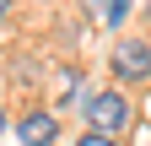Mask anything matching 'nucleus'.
Masks as SVG:
<instances>
[{
    "label": "nucleus",
    "instance_id": "obj_1",
    "mask_svg": "<svg viewBox=\"0 0 151 146\" xmlns=\"http://www.w3.org/2000/svg\"><path fill=\"white\" fill-rule=\"evenodd\" d=\"M129 98L124 92H92L86 103V130H103V135H124L129 130Z\"/></svg>",
    "mask_w": 151,
    "mask_h": 146
},
{
    "label": "nucleus",
    "instance_id": "obj_2",
    "mask_svg": "<svg viewBox=\"0 0 151 146\" xmlns=\"http://www.w3.org/2000/svg\"><path fill=\"white\" fill-rule=\"evenodd\" d=\"M108 65H113L119 81H151V43L146 38H119L113 54H108Z\"/></svg>",
    "mask_w": 151,
    "mask_h": 146
},
{
    "label": "nucleus",
    "instance_id": "obj_3",
    "mask_svg": "<svg viewBox=\"0 0 151 146\" xmlns=\"http://www.w3.org/2000/svg\"><path fill=\"white\" fill-rule=\"evenodd\" d=\"M54 135H60V119L49 108H32V114L16 119V141L22 146H54Z\"/></svg>",
    "mask_w": 151,
    "mask_h": 146
},
{
    "label": "nucleus",
    "instance_id": "obj_4",
    "mask_svg": "<svg viewBox=\"0 0 151 146\" xmlns=\"http://www.w3.org/2000/svg\"><path fill=\"white\" fill-rule=\"evenodd\" d=\"M103 16H108V27H124V16H129V0H108V6H103Z\"/></svg>",
    "mask_w": 151,
    "mask_h": 146
},
{
    "label": "nucleus",
    "instance_id": "obj_5",
    "mask_svg": "<svg viewBox=\"0 0 151 146\" xmlns=\"http://www.w3.org/2000/svg\"><path fill=\"white\" fill-rule=\"evenodd\" d=\"M76 146H119V135H103V130H86Z\"/></svg>",
    "mask_w": 151,
    "mask_h": 146
},
{
    "label": "nucleus",
    "instance_id": "obj_6",
    "mask_svg": "<svg viewBox=\"0 0 151 146\" xmlns=\"http://www.w3.org/2000/svg\"><path fill=\"white\" fill-rule=\"evenodd\" d=\"M6 16H11V0H0V22H6Z\"/></svg>",
    "mask_w": 151,
    "mask_h": 146
},
{
    "label": "nucleus",
    "instance_id": "obj_7",
    "mask_svg": "<svg viewBox=\"0 0 151 146\" xmlns=\"http://www.w3.org/2000/svg\"><path fill=\"white\" fill-rule=\"evenodd\" d=\"M81 6H86V11H97V6H108V0H81Z\"/></svg>",
    "mask_w": 151,
    "mask_h": 146
},
{
    "label": "nucleus",
    "instance_id": "obj_8",
    "mask_svg": "<svg viewBox=\"0 0 151 146\" xmlns=\"http://www.w3.org/2000/svg\"><path fill=\"white\" fill-rule=\"evenodd\" d=\"M0 130H6V119H0Z\"/></svg>",
    "mask_w": 151,
    "mask_h": 146
},
{
    "label": "nucleus",
    "instance_id": "obj_9",
    "mask_svg": "<svg viewBox=\"0 0 151 146\" xmlns=\"http://www.w3.org/2000/svg\"><path fill=\"white\" fill-rule=\"evenodd\" d=\"M146 11H151V6H146Z\"/></svg>",
    "mask_w": 151,
    "mask_h": 146
}]
</instances>
